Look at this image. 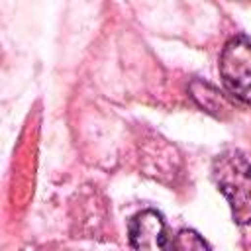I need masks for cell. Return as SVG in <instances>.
<instances>
[{
  "label": "cell",
  "mask_w": 251,
  "mask_h": 251,
  "mask_svg": "<svg viewBox=\"0 0 251 251\" xmlns=\"http://www.w3.org/2000/svg\"><path fill=\"white\" fill-rule=\"evenodd\" d=\"M212 175L235 224H251V163L237 151H224L214 159Z\"/></svg>",
  "instance_id": "obj_1"
},
{
  "label": "cell",
  "mask_w": 251,
  "mask_h": 251,
  "mask_svg": "<svg viewBox=\"0 0 251 251\" xmlns=\"http://www.w3.org/2000/svg\"><path fill=\"white\" fill-rule=\"evenodd\" d=\"M220 76L231 96L251 104V39L235 35L226 43L220 55Z\"/></svg>",
  "instance_id": "obj_2"
},
{
  "label": "cell",
  "mask_w": 251,
  "mask_h": 251,
  "mask_svg": "<svg viewBox=\"0 0 251 251\" xmlns=\"http://www.w3.org/2000/svg\"><path fill=\"white\" fill-rule=\"evenodd\" d=\"M127 239L131 251H173L165 222L155 210H143L129 220Z\"/></svg>",
  "instance_id": "obj_3"
},
{
  "label": "cell",
  "mask_w": 251,
  "mask_h": 251,
  "mask_svg": "<svg viewBox=\"0 0 251 251\" xmlns=\"http://www.w3.org/2000/svg\"><path fill=\"white\" fill-rule=\"evenodd\" d=\"M173 251H210V247L196 231L182 229L173 241Z\"/></svg>",
  "instance_id": "obj_4"
}]
</instances>
